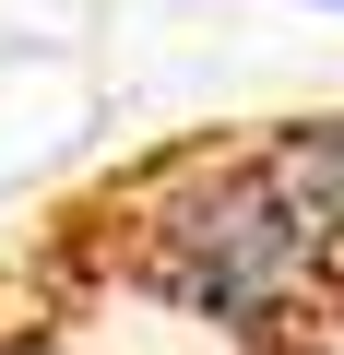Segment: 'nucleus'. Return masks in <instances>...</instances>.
<instances>
[{
    "label": "nucleus",
    "mask_w": 344,
    "mask_h": 355,
    "mask_svg": "<svg viewBox=\"0 0 344 355\" xmlns=\"http://www.w3.org/2000/svg\"><path fill=\"white\" fill-rule=\"evenodd\" d=\"M332 261L344 249L297 214V190L261 166V142L154 166L131 190V214H119V272L142 296H166L202 331H249V343L297 331L332 296Z\"/></svg>",
    "instance_id": "1"
},
{
    "label": "nucleus",
    "mask_w": 344,
    "mask_h": 355,
    "mask_svg": "<svg viewBox=\"0 0 344 355\" xmlns=\"http://www.w3.org/2000/svg\"><path fill=\"white\" fill-rule=\"evenodd\" d=\"M0 355H72L60 331H0Z\"/></svg>",
    "instance_id": "2"
}]
</instances>
